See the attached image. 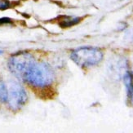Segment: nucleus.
Here are the masks:
<instances>
[{"mask_svg": "<svg viewBox=\"0 0 133 133\" xmlns=\"http://www.w3.org/2000/svg\"><path fill=\"white\" fill-rule=\"evenodd\" d=\"M3 51L2 50H0V55H2V54H3Z\"/></svg>", "mask_w": 133, "mask_h": 133, "instance_id": "nucleus-10", "label": "nucleus"}, {"mask_svg": "<svg viewBox=\"0 0 133 133\" xmlns=\"http://www.w3.org/2000/svg\"><path fill=\"white\" fill-rule=\"evenodd\" d=\"M55 73L50 65L44 61L36 62L25 77V82L35 88H46L54 82Z\"/></svg>", "mask_w": 133, "mask_h": 133, "instance_id": "nucleus-1", "label": "nucleus"}, {"mask_svg": "<svg viewBox=\"0 0 133 133\" xmlns=\"http://www.w3.org/2000/svg\"><path fill=\"white\" fill-rule=\"evenodd\" d=\"M71 59L80 67H91L98 65L102 61L103 52L98 48L82 47L73 51Z\"/></svg>", "mask_w": 133, "mask_h": 133, "instance_id": "nucleus-3", "label": "nucleus"}, {"mask_svg": "<svg viewBox=\"0 0 133 133\" xmlns=\"http://www.w3.org/2000/svg\"><path fill=\"white\" fill-rule=\"evenodd\" d=\"M11 19L8 18V17H2V18H0V25L11 24Z\"/></svg>", "mask_w": 133, "mask_h": 133, "instance_id": "nucleus-9", "label": "nucleus"}, {"mask_svg": "<svg viewBox=\"0 0 133 133\" xmlns=\"http://www.w3.org/2000/svg\"><path fill=\"white\" fill-rule=\"evenodd\" d=\"M28 96L23 87L16 82H11L8 89L7 102L9 108L13 111H17L25 105Z\"/></svg>", "mask_w": 133, "mask_h": 133, "instance_id": "nucleus-4", "label": "nucleus"}, {"mask_svg": "<svg viewBox=\"0 0 133 133\" xmlns=\"http://www.w3.org/2000/svg\"><path fill=\"white\" fill-rule=\"evenodd\" d=\"M8 88L2 79H0V105L7 102Z\"/></svg>", "mask_w": 133, "mask_h": 133, "instance_id": "nucleus-7", "label": "nucleus"}, {"mask_svg": "<svg viewBox=\"0 0 133 133\" xmlns=\"http://www.w3.org/2000/svg\"><path fill=\"white\" fill-rule=\"evenodd\" d=\"M124 84L127 88L128 98L131 105L133 106V72L128 71L123 77Z\"/></svg>", "mask_w": 133, "mask_h": 133, "instance_id": "nucleus-5", "label": "nucleus"}, {"mask_svg": "<svg viewBox=\"0 0 133 133\" xmlns=\"http://www.w3.org/2000/svg\"><path fill=\"white\" fill-rule=\"evenodd\" d=\"M11 8V2L9 0H0V10H7Z\"/></svg>", "mask_w": 133, "mask_h": 133, "instance_id": "nucleus-8", "label": "nucleus"}, {"mask_svg": "<svg viewBox=\"0 0 133 133\" xmlns=\"http://www.w3.org/2000/svg\"><path fill=\"white\" fill-rule=\"evenodd\" d=\"M81 21L80 17H72V16H63L61 19L59 24L62 27H70L78 24Z\"/></svg>", "mask_w": 133, "mask_h": 133, "instance_id": "nucleus-6", "label": "nucleus"}, {"mask_svg": "<svg viewBox=\"0 0 133 133\" xmlns=\"http://www.w3.org/2000/svg\"><path fill=\"white\" fill-rule=\"evenodd\" d=\"M34 63L35 59L32 54L27 51H19L9 58L8 68L14 76L24 81L26 74Z\"/></svg>", "mask_w": 133, "mask_h": 133, "instance_id": "nucleus-2", "label": "nucleus"}]
</instances>
